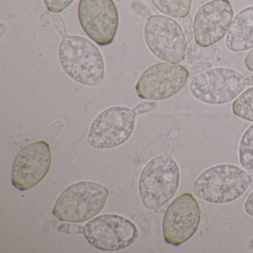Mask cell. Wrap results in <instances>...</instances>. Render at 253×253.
Here are the masks:
<instances>
[{"label":"cell","mask_w":253,"mask_h":253,"mask_svg":"<svg viewBox=\"0 0 253 253\" xmlns=\"http://www.w3.org/2000/svg\"><path fill=\"white\" fill-rule=\"evenodd\" d=\"M250 175L238 166L219 164L203 171L193 185L194 194L211 204H227L244 195L250 186Z\"/></svg>","instance_id":"277c9868"},{"label":"cell","mask_w":253,"mask_h":253,"mask_svg":"<svg viewBox=\"0 0 253 253\" xmlns=\"http://www.w3.org/2000/svg\"><path fill=\"white\" fill-rule=\"evenodd\" d=\"M249 78H250V82H251V85L253 86V75L249 77Z\"/></svg>","instance_id":"83f0119b"},{"label":"cell","mask_w":253,"mask_h":253,"mask_svg":"<svg viewBox=\"0 0 253 253\" xmlns=\"http://www.w3.org/2000/svg\"><path fill=\"white\" fill-rule=\"evenodd\" d=\"M178 165L171 155L165 153L151 159L139 178V192L144 207L157 210L174 196L180 184Z\"/></svg>","instance_id":"3957f363"},{"label":"cell","mask_w":253,"mask_h":253,"mask_svg":"<svg viewBox=\"0 0 253 253\" xmlns=\"http://www.w3.org/2000/svg\"><path fill=\"white\" fill-rule=\"evenodd\" d=\"M201 218V207L190 192L177 196L167 207L163 218L166 242L173 246L184 244L198 230Z\"/></svg>","instance_id":"9c48e42d"},{"label":"cell","mask_w":253,"mask_h":253,"mask_svg":"<svg viewBox=\"0 0 253 253\" xmlns=\"http://www.w3.org/2000/svg\"><path fill=\"white\" fill-rule=\"evenodd\" d=\"M248 85H252L250 78L235 69L211 68L193 78L189 91L206 104L223 105L237 98Z\"/></svg>","instance_id":"5b68a950"},{"label":"cell","mask_w":253,"mask_h":253,"mask_svg":"<svg viewBox=\"0 0 253 253\" xmlns=\"http://www.w3.org/2000/svg\"><path fill=\"white\" fill-rule=\"evenodd\" d=\"M229 0H211L203 5L194 18V37L197 45L207 48L221 41L233 20Z\"/></svg>","instance_id":"4fadbf2b"},{"label":"cell","mask_w":253,"mask_h":253,"mask_svg":"<svg viewBox=\"0 0 253 253\" xmlns=\"http://www.w3.org/2000/svg\"><path fill=\"white\" fill-rule=\"evenodd\" d=\"M63 126H64V124H63L62 121H58L54 123V124L50 127L49 129L45 133V139L46 140V141H52V140L55 138L56 136L63 129Z\"/></svg>","instance_id":"7402d4cb"},{"label":"cell","mask_w":253,"mask_h":253,"mask_svg":"<svg viewBox=\"0 0 253 253\" xmlns=\"http://www.w3.org/2000/svg\"><path fill=\"white\" fill-rule=\"evenodd\" d=\"M189 76L188 69L181 65L156 63L142 73L136 84V92L144 100H166L181 91Z\"/></svg>","instance_id":"30bf717a"},{"label":"cell","mask_w":253,"mask_h":253,"mask_svg":"<svg viewBox=\"0 0 253 253\" xmlns=\"http://www.w3.org/2000/svg\"><path fill=\"white\" fill-rule=\"evenodd\" d=\"M109 195V189L101 183L89 180L77 182L59 195L53 208V215L69 223L91 220L104 208Z\"/></svg>","instance_id":"7a4b0ae2"},{"label":"cell","mask_w":253,"mask_h":253,"mask_svg":"<svg viewBox=\"0 0 253 253\" xmlns=\"http://www.w3.org/2000/svg\"><path fill=\"white\" fill-rule=\"evenodd\" d=\"M182 19H183V32H184L186 41H187V45L189 46V45H192L193 40H195L193 28L194 21L189 14Z\"/></svg>","instance_id":"d6986e66"},{"label":"cell","mask_w":253,"mask_h":253,"mask_svg":"<svg viewBox=\"0 0 253 253\" xmlns=\"http://www.w3.org/2000/svg\"><path fill=\"white\" fill-rule=\"evenodd\" d=\"M52 164L49 143L45 140L32 142L20 149L11 168V183L20 191L39 184L48 174Z\"/></svg>","instance_id":"8fae6325"},{"label":"cell","mask_w":253,"mask_h":253,"mask_svg":"<svg viewBox=\"0 0 253 253\" xmlns=\"http://www.w3.org/2000/svg\"><path fill=\"white\" fill-rule=\"evenodd\" d=\"M58 59L65 73L85 86H98L105 76V63L100 50L80 35H65L58 48Z\"/></svg>","instance_id":"6da1fadb"},{"label":"cell","mask_w":253,"mask_h":253,"mask_svg":"<svg viewBox=\"0 0 253 253\" xmlns=\"http://www.w3.org/2000/svg\"><path fill=\"white\" fill-rule=\"evenodd\" d=\"M211 66H212V65L210 62H198V63L189 66L188 72H189V75H198V74L199 75V74L211 69Z\"/></svg>","instance_id":"603a6c76"},{"label":"cell","mask_w":253,"mask_h":253,"mask_svg":"<svg viewBox=\"0 0 253 253\" xmlns=\"http://www.w3.org/2000/svg\"><path fill=\"white\" fill-rule=\"evenodd\" d=\"M250 181H251V183H253V174H250Z\"/></svg>","instance_id":"f1b7e54d"},{"label":"cell","mask_w":253,"mask_h":253,"mask_svg":"<svg viewBox=\"0 0 253 253\" xmlns=\"http://www.w3.org/2000/svg\"><path fill=\"white\" fill-rule=\"evenodd\" d=\"M144 39L149 51L161 61L179 64L186 57L188 45L184 32L171 17H149L145 25Z\"/></svg>","instance_id":"8992f818"},{"label":"cell","mask_w":253,"mask_h":253,"mask_svg":"<svg viewBox=\"0 0 253 253\" xmlns=\"http://www.w3.org/2000/svg\"><path fill=\"white\" fill-rule=\"evenodd\" d=\"M135 112L122 106H115L100 112L93 121L88 134V143L97 149H111L128 140L136 124Z\"/></svg>","instance_id":"ba28073f"},{"label":"cell","mask_w":253,"mask_h":253,"mask_svg":"<svg viewBox=\"0 0 253 253\" xmlns=\"http://www.w3.org/2000/svg\"><path fill=\"white\" fill-rule=\"evenodd\" d=\"M51 17H52L54 27L57 29L60 36L63 38L65 35H68L67 31H66V23H65L63 17L58 14H54Z\"/></svg>","instance_id":"d4e9b609"},{"label":"cell","mask_w":253,"mask_h":253,"mask_svg":"<svg viewBox=\"0 0 253 253\" xmlns=\"http://www.w3.org/2000/svg\"><path fill=\"white\" fill-rule=\"evenodd\" d=\"M75 0H43L47 9L50 12L57 14L66 10Z\"/></svg>","instance_id":"ac0fdd59"},{"label":"cell","mask_w":253,"mask_h":253,"mask_svg":"<svg viewBox=\"0 0 253 253\" xmlns=\"http://www.w3.org/2000/svg\"><path fill=\"white\" fill-rule=\"evenodd\" d=\"M157 107H158V104L155 102H143L135 106L133 110L137 115H145V114L153 112Z\"/></svg>","instance_id":"44dd1931"},{"label":"cell","mask_w":253,"mask_h":253,"mask_svg":"<svg viewBox=\"0 0 253 253\" xmlns=\"http://www.w3.org/2000/svg\"><path fill=\"white\" fill-rule=\"evenodd\" d=\"M91 245L102 251L116 252L134 244L139 230L132 221L117 214H104L93 217L83 229Z\"/></svg>","instance_id":"52a82bcc"},{"label":"cell","mask_w":253,"mask_h":253,"mask_svg":"<svg viewBox=\"0 0 253 253\" xmlns=\"http://www.w3.org/2000/svg\"><path fill=\"white\" fill-rule=\"evenodd\" d=\"M178 139L179 130L177 129V128H174V129L171 130L169 135L168 140H167L166 153L171 155V154L173 153L174 149H175L176 146H177Z\"/></svg>","instance_id":"ffe728a7"},{"label":"cell","mask_w":253,"mask_h":253,"mask_svg":"<svg viewBox=\"0 0 253 253\" xmlns=\"http://www.w3.org/2000/svg\"><path fill=\"white\" fill-rule=\"evenodd\" d=\"M244 211L248 215L253 217V191L247 197L244 205Z\"/></svg>","instance_id":"484cf974"},{"label":"cell","mask_w":253,"mask_h":253,"mask_svg":"<svg viewBox=\"0 0 253 253\" xmlns=\"http://www.w3.org/2000/svg\"><path fill=\"white\" fill-rule=\"evenodd\" d=\"M232 52H241L253 48V5L241 10L232 20L225 41Z\"/></svg>","instance_id":"5bb4252c"},{"label":"cell","mask_w":253,"mask_h":253,"mask_svg":"<svg viewBox=\"0 0 253 253\" xmlns=\"http://www.w3.org/2000/svg\"><path fill=\"white\" fill-rule=\"evenodd\" d=\"M250 248L253 249V241H251V243H250Z\"/></svg>","instance_id":"f546056e"},{"label":"cell","mask_w":253,"mask_h":253,"mask_svg":"<svg viewBox=\"0 0 253 253\" xmlns=\"http://www.w3.org/2000/svg\"><path fill=\"white\" fill-rule=\"evenodd\" d=\"M244 65L249 71L253 72V48L250 50L244 59Z\"/></svg>","instance_id":"4316f807"},{"label":"cell","mask_w":253,"mask_h":253,"mask_svg":"<svg viewBox=\"0 0 253 253\" xmlns=\"http://www.w3.org/2000/svg\"><path fill=\"white\" fill-rule=\"evenodd\" d=\"M183 187L186 191L193 189V174L189 167H185L183 169Z\"/></svg>","instance_id":"cb8c5ba5"},{"label":"cell","mask_w":253,"mask_h":253,"mask_svg":"<svg viewBox=\"0 0 253 253\" xmlns=\"http://www.w3.org/2000/svg\"><path fill=\"white\" fill-rule=\"evenodd\" d=\"M240 164L247 170L253 169V124L243 134L238 149Z\"/></svg>","instance_id":"e0dca14e"},{"label":"cell","mask_w":253,"mask_h":253,"mask_svg":"<svg viewBox=\"0 0 253 253\" xmlns=\"http://www.w3.org/2000/svg\"><path fill=\"white\" fill-rule=\"evenodd\" d=\"M80 24L87 36L100 46L110 45L119 26V14L113 0H80Z\"/></svg>","instance_id":"7c38bea8"},{"label":"cell","mask_w":253,"mask_h":253,"mask_svg":"<svg viewBox=\"0 0 253 253\" xmlns=\"http://www.w3.org/2000/svg\"><path fill=\"white\" fill-rule=\"evenodd\" d=\"M234 115L244 121L253 122V86L241 93L232 103Z\"/></svg>","instance_id":"2e32d148"},{"label":"cell","mask_w":253,"mask_h":253,"mask_svg":"<svg viewBox=\"0 0 253 253\" xmlns=\"http://www.w3.org/2000/svg\"><path fill=\"white\" fill-rule=\"evenodd\" d=\"M158 11L169 17L183 18L192 7V0H151Z\"/></svg>","instance_id":"9a60e30c"}]
</instances>
